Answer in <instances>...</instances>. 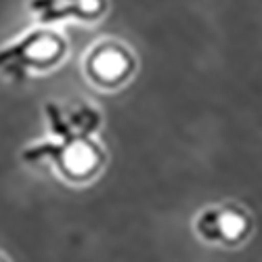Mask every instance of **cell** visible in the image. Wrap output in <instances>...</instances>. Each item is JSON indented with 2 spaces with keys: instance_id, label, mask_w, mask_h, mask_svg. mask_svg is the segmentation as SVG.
<instances>
[{
  "instance_id": "cell-1",
  "label": "cell",
  "mask_w": 262,
  "mask_h": 262,
  "mask_svg": "<svg viewBox=\"0 0 262 262\" xmlns=\"http://www.w3.org/2000/svg\"><path fill=\"white\" fill-rule=\"evenodd\" d=\"M49 137L28 145L19 154L28 166H49L74 187L89 185L107 166V149L99 141L103 116L89 101H47L42 107Z\"/></svg>"
},
{
  "instance_id": "cell-2",
  "label": "cell",
  "mask_w": 262,
  "mask_h": 262,
  "mask_svg": "<svg viewBox=\"0 0 262 262\" xmlns=\"http://www.w3.org/2000/svg\"><path fill=\"white\" fill-rule=\"evenodd\" d=\"M68 53V38L57 28H32L0 47V76L9 82L21 84L36 74L57 70Z\"/></svg>"
},
{
  "instance_id": "cell-3",
  "label": "cell",
  "mask_w": 262,
  "mask_h": 262,
  "mask_svg": "<svg viewBox=\"0 0 262 262\" xmlns=\"http://www.w3.org/2000/svg\"><path fill=\"white\" fill-rule=\"evenodd\" d=\"M139 70L137 55L126 42L103 38L84 53L82 72L95 89L114 93L126 86Z\"/></svg>"
},
{
  "instance_id": "cell-4",
  "label": "cell",
  "mask_w": 262,
  "mask_h": 262,
  "mask_svg": "<svg viewBox=\"0 0 262 262\" xmlns=\"http://www.w3.org/2000/svg\"><path fill=\"white\" fill-rule=\"evenodd\" d=\"M193 231L204 244L216 248H239L254 233V216L237 204H216L198 212Z\"/></svg>"
},
{
  "instance_id": "cell-5",
  "label": "cell",
  "mask_w": 262,
  "mask_h": 262,
  "mask_svg": "<svg viewBox=\"0 0 262 262\" xmlns=\"http://www.w3.org/2000/svg\"><path fill=\"white\" fill-rule=\"evenodd\" d=\"M28 11L38 26L55 28L65 21L97 24L109 11V0H28Z\"/></svg>"
},
{
  "instance_id": "cell-6",
  "label": "cell",
  "mask_w": 262,
  "mask_h": 262,
  "mask_svg": "<svg viewBox=\"0 0 262 262\" xmlns=\"http://www.w3.org/2000/svg\"><path fill=\"white\" fill-rule=\"evenodd\" d=\"M0 262H9V258H7L5 254H0Z\"/></svg>"
}]
</instances>
